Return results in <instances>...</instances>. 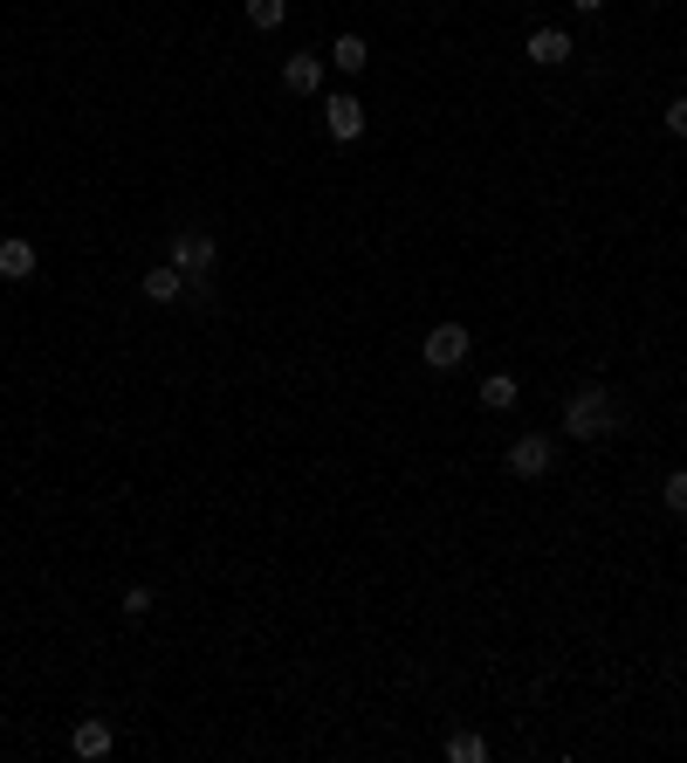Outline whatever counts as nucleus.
I'll return each instance as SVG.
<instances>
[{
    "instance_id": "f257e3e1",
    "label": "nucleus",
    "mask_w": 687,
    "mask_h": 763,
    "mask_svg": "<svg viewBox=\"0 0 687 763\" xmlns=\"http://www.w3.org/2000/svg\"><path fill=\"white\" fill-rule=\"evenodd\" d=\"M605 433H619L612 385H578L571 399H563V440H605Z\"/></svg>"
},
{
    "instance_id": "f03ea898",
    "label": "nucleus",
    "mask_w": 687,
    "mask_h": 763,
    "mask_svg": "<svg viewBox=\"0 0 687 763\" xmlns=\"http://www.w3.org/2000/svg\"><path fill=\"white\" fill-rule=\"evenodd\" d=\"M166 262H173L179 275H214L220 241H214L207 227H179V234H173V248H166Z\"/></svg>"
},
{
    "instance_id": "7ed1b4c3",
    "label": "nucleus",
    "mask_w": 687,
    "mask_h": 763,
    "mask_svg": "<svg viewBox=\"0 0 687 763\" xmlns=\"http://www.w3.org/2000/svg\"><path fill=\"white\" fill-rule=\"evenodd\" d=\"M550 461H557V440H550V433H522V440H509V475H516V481H543Z\"/></svg>"
},
{
    "instance_id": "20e7f679",
    "label": "nucleus",
    "mask_w": 687,
    "mask_h": 763,
    "mask_svg": "<svg viewBox=\"0 0 687 763\" xmlns=\"http://www.w3.org/2000/svg\"><path fill=\"white\" fill-rule=\"evenodd\" d=\"M468 344H474V338H468L461 324H433L420 351H426V365H433V372H454V365H461V358H468Z\"/></svg>"
},
{
    "instance_id": "39448f33",
    "label": "nucleus",
    "mask_w": 687,
    "mask_h": 763,
    "mask_svg": "<svg viewBox=\"0 0 687 763\" xmlns=\"http://www.w3.org/2000/svg\"><path fill=\"white\" fill-rule=\"evenodd\" d=\"M323 131H331L337 145H357V138H365V104H357V97H331V104H323Z\"/></svg>"
},
{
    "instance_id": "423d86ee",
    "label": "nucleus",
    "mask_w": 687,
    "mask_h": 763,
    "mask_svg": "<svg viewBox=\"0 0 687 763\" xmlns=\"http://www.w3.org/2000/svg\"><path fill=\"white\" fill-rule=\"evenodd\" d=\"M522 56H530L537 69H557V62H571L578 49H571V35H563V28H537L530 42H522Z\"/></svg>"
},
{
    "instance_id": "0eeeda50",
    "label": "nucleus",
    "mask_w": 687,
    "mask_h": 763,
    "mask_svg": "<svg viewBox=\"0 0 687 763\" xmlns=\"http://www.w3.org/2000/svg\"><path fill=\"white\" fill-rule=\"evenodd\" d=\"M110 743H117V736H110V722H104V715H84V722H76V730H69V750L84 756V763L110 756Z\"/></svg>"
},
{
    "instance_id": "6e6552de",
    "label": "nucleus",
    "mask_w": 687,
    "mask_h": 763,
    "mask_svg": "<svg viewBox=\"0 0 687 763\" xmlns=\"http://www.w3.org/2000/svg\"><path fill=\"white\" fill-rule=\"evenodd\" d=\"M28 275H35V241L8 234L0 241V283H28Z\"/></svg>"
},
{
    "instance_id": "1a4fd4ad",
    "label": "nucleus",
    "mask_w": 687,
    "mask_h": 763,
    "mask_svg": "<svg viewBox=\"0 0 687 763\" xmlns=\"http://www.w3.org/2000/svg\"><path fill=\"white\" fill-rule=\"evenodd\" d=\"M282 84H289V97H316L323 90V56H289L282 62Z\"/></svg>"
},
{
    "instance_id": "9d476101",
    "label": "nucleus",
    "mask_w": 687,
    "mask_h": 763,
    "mask_svg": "<svg viewBox=\"0 0 687 763\" xmlns=\"http://www.w3.org/2000/svg\"><path fill=\"white\" fill-rule=\"evenodd\" d=\"M138 290H145L151 303H179V296H186V275H179L173 262H158V268H145V275H138Z\"/></svg>"
},
{
    "instance_id": "9b49d317",
    "label": "nucleus",
    "mask_w": 687,
    "mask_h": 763,
    "mask_svg": "<svg viewBox=\"0 0 687 763\" xmlns=\"http://www.w3.org/2000/svg\"><path fill=\"white\" fill-rule=\"evenodd\" d=\"M323 62H337L344 76H357V69L372 62V42H365V35H337V42H331V56H323Z\"/></svg>"
},
{
    "instance_id": "f8f14e48",
    "label": "nucleus",
    "mask_w": 687,
    "mask_h": 763,
    "mask_svg": "<svg viewBox=\"0 0 687 763\" xmlns=\"http://www.w3.org/2000/svg\"><path fill=\"white\" fill-rule=\"evenodd\" d=\"M516 399H522V385H516L509 372H489V379H481V407H489V413H509Z\"/></svg>"
},
{
    "instance_id": "ddd939ff",
    "label": "nucleus",
    "mask_w": 687,
    "mask_h": 763,
    "mask_svg": "<svg viewBox=\"0 0 687 763\" xmlns=\"http://www.w3.org/2000/svg\"><path fill=\"white\" fill-rule=\"evenodd\" d=\"M448 756H454V763H481V756H489V743H481L474 730H454V736H448Z\"/></svg>"
},
{
    "instance_id": "4468645a",
    "label": "nucleus",
    "mask_w": 687,
    "mask_h": 763,
    "mask_svg": "<svg viewBox=\"0 0 687 763\" xmlns=\"http://www.w3.org/2000/svg\"><path fill=\"white\" fill-rule=\"evenodd\" d=\"M248 21L255 28H282L289 21V0H248Z\"/></svg>"
},
{
    "instance_id": "2eb2a0df",
    "label": "nucleus",
    "mask_w": 687,
    "mask_h": 763,
    "mask_svg": "<svg viewBox=\"0 0 687 763\" xmlns=\"http://www.w3.org/2000/svg\"><path fill=\"white\" fill-rule=\"evenodd\" d=\"M151 606H158V598H151V585H131V591H125V619H145Z\"/></svg>"
},
{
    "instance_id": "dca6fc26",
    "label": "nucleus",
    "mask_w": 687,
    "mask_h": 763,
    "mask_svg": "<svg viewBox=\"0 0 687 763\" xmlns=\"http://www.w3.org/2000/svg\"><path fill=\"white\" fill-rule=\"evenodd\" d=\"M667 509H674V516H687V468H680V475H667Z\"/></svg>"
},
{
    "instance_id": "f3484780",
    "label": "nucleus",
    "mask_w": 687,
    "mask_h": 763,
    "mask_svg": "<svg viewBox=\"0 0 687 763\" xmlns=\"http://www.w3.org/2000/svg\"><path fill=\"white\" fill-rule=\"evenodd\" d=\"M667 131H674V138H687V97H674V104H667Z\"/></svg>"
},
{
    "instance_id": "a211bd4d",
    "label": "nucleus",
    "mask_w": 687,
    "mask_h": 763,
    "mask_svg": "<svg viewBox=\"0 0 687 763\" xmlns=\"http://www.w3.org/2000/svg\"><path fill=\"white\" fill-rule=\"evenodd\" d=\"M571 8H578V14H605V0H571Z\"/></svg>"
},
{
    "instance_id": "6ab92c4d",
    "label": "nucleus",
    "mask_w": 687,
    "mask_h": 763,
    "mask_svg": "<svg viewBox=\"0 0 687 763\" xmlns=\"http://www.w3.org/2000/svg\"><path fill=\"white\" fill-rule=\"evenodd\" d=\"M680 557H687V544H680Z\"/></svg>"
}]
</instances>
